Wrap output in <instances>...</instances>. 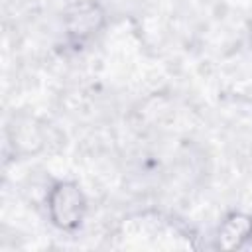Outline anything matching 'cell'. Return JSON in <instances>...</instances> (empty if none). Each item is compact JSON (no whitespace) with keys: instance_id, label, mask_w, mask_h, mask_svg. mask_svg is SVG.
Segmentation results:
<instances>
[{"instance_id":"2","label":"cell","mask_w":252,"mask_h":252,"mask_svg":"<svg viewBox=\"0 0 252 252\" xmlns=\"http://www.w3.org/2000/svg\"><path fill=\"white\" fill-rule=\"evenodd\" d=\"M102 24V10L94 4L75 6L67 12V30L75 37H89Z\"/></svg>"},{"instance_id":"1","label":"cell","mask_w":252,"mask_h":252,"mask_svg":"<svg viewBox=\"0 0 252 252\" xmlns=\"http://www.w3.org/2000/svg\"><path fill=\"white\" fill-rule=\"evenodd\" d=\"M47 209L55 226H59L61 230H73L85 217L87 201L77 183L59 181L47 195Z\"/></svg>"},{"instance_id":"3","label":"cell","mask_w":252,"mask_h":252,"mask_svg":"<svg viewBox=\"0 0 252 252\" xmlns=\"http://www.w3.org/2000/svg\"><path fill=\"white\" fill-rule=\"evenodd\" d=\"M252 236V217L244 213H232L219 230V246L232 250L240 248Z\"/></svg>"}]
</instances>
